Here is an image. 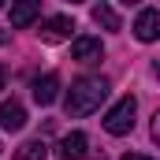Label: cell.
<instances>
[{
    "instance_id": "cell-8",
    "label": "cell",
    "mask_w": 160,
    "mask_h": 160,
    "mask_svg": "<svg viewBox=\"0 0 160 160\" xmlns=\"http://www.w3.org/2000/svg\"><path fill=\"white\" fill-rule=\"evenodd\" d=\"M56 97H60V78L56 75H45V78L34 82V101L38 104H52Z\"/></svg>"
},
{
    "instance_id": "cell-3",
    "label": "cell",
    "mask_w": 160,
    "mask_h": 160,
    "mask_svg": "<svg viewBox=\"0 0 160 160\" xmlns=\"http://www.w3.org/2000/svg\"><path fill=\"white\" fill-rule=\"evenodd\" d=\"M134 38L145 41V45L160 38V11L157 8H142V11H138V19H134Z\"/></svg>"
},
{
    "instance_id": "cell-9",
    "label": "cell",
    "mask_w": 160,
    "mask_h": 160,
    "mask_svg": "<svg viewBox=\"0 0 160 160\" xmlns=\"http://www.w3.org/2000/svg\"><path fill=\"white\" fill-rule=\"evenodd\" d=\"M38 15H41V8L34 4V0H22V4H11V26H19V30H22V26H30V22H34Z\"/></svg>"
},
{
    "instance_id": "cell-6",
    "label": "cell",
    "mask_w": 160,
    "mask_h": 160,
    "mask_svg": "<svg viewBox=\"0 0 160 160\" xmlns=\"http://www.w3.org/2000/svg\"><path fill=\"white\" fill-rule=\"evenodd\" d=\"M0 127L4 130H22L26 127V108L11 97V101H0Z\"/></svg>"
},
{
    "instance_id": "cell-4",
    "label": "cell",
    "mask_w": 160,
    "mask_h": 160,
    "mask_svg": "<svg viewBox=\"0 0 160 160\" xmlns=\"http://www.w3.org/2000/svg\"><path fill=\"white\" fill-rule=\"evenodd\" d=\"M71 30H75V22L67 19V15H48L45 22H41V41H48V45H56V41H67L71 38Z\"/></svg>"
},
{
    "instance_id": "cell-16",
    "label": "cell",
    "mask_w": 160,
    "mask_h": 160,
    "mask_svg": "<svg viewBox=\"0 0 160 160\" xmlns=\"http://www.w3.org/2000/svg\"><path fill=\"white\" fill-rule=\"evenodd\" d=\"M157 78H160V63H157Z\"/></svg>"
},
{
    "instance_id": "cell-15",
    "label": "cell",
    "mask_w": 160,
    "mask_h": 160,
    "mask_svg": "<svg viewBox=\"0 0 160 160\" xmlns=\"http://www.w3.org/2000/svg\"><path fill=\"white\" fill-rule=\"evenodd\" d=\"M0 89H4V67H0Z\"/></svg>"
},
{
    "instance_id": "cell-17",
    "label": "cell",
    "mask_w": 160,
    "mask_h": 160,
    "mask_svg": "<svg viewBox=\"0 0 160 160\" xmlns=\"http://www.w3.org/2000/svg\"><path fill=\"white\" fill-rule=\"evenodd\" d=\"M0 8H4V4H0Z\"/></svg>"
},
{
    "instance_id": "cell-10",
    "label": "cell",
    "mask_w": 160,
    "mask_h": 160,
    "mask_svg": "<svg viewBox=\"0 0 160 160\" xmlns=\"http://www.w3.org/2000/svg\"><path fill=\"white\" fill-rule=\"evenodd\" d=\"M15 160H48V145L34 138V142H22L19 149H15Z\"/></svg>"
},
{
    "instance_id": "cell-11",
    "label": "cell",
    "mask_w": 160,
    "mask_h": 160,
    "mask_svg": "<svg viewBox=\"0 0 160 160\" xmlns=\"http://www.w3.org/2000/svg\"><path fill=\"white\" fill-rule=\"evenodd\" d=\"M93 19H97L104 30H119V26H123L119 15H116V8H108V4H97V8H93Z\"/></svg>"
},
{
    "instance_id": "cell-5",
    "label": "cell",
    "mask_w": 160,
    "mask_h": 160,
    "mask_svg": "<svg viewBox=\"0 0 160 160\" xmlns=\"http://www.w3.org/2000/svg\"><path fill=\"white\" fill-rule=\"evenodd\" d=\"M104 56V45L97 38H75V45H71V60H78V63H97Z\"/></svg>"
},
{
    "instance_id": "cell-14",
    "label": "cell",
    "mask_w": 160,
    "mask_h": 160,
    "mask_svg": "<svg viewBox=\"0 0 160 160\" xmlns=\"http://www.w3.org/2000/svg\"><path fill=\"white\" fill-rule=\"evenodd\" d=\"M0 45H8V34H4V30H0Z\"/></svg>"
},
{
    "instance_id": "cell-12",
    "label": "cell",
    "mask_w": 160,
    "mask_h": 160,
    "mask_svg": "<svg viewBox=\"0 0 160 160\" xmlns=\"http://www.w3.org/2000/svg\"><path fill=\"white\" fill-rule=\"evenodd\" d=\"M153 138L160 142V108H157V116H153Z\"/></svg>"
},
{
    "instance_id": "cell-2",
    "label": "cell",
    "mask_w": 160,
    "mask_h": 160,
    "mask_svg": "<svg viewBox=\"0 0 160 160\" xmlns=\"http://www.w3.org/2000/svg\"><path fill=\"white\" fill-rule=\"evenodd\" d=\"M134 112H138V101H134V97H119V101L108 108V116H104L101 123H104L108 134L119 138V134H127V130H134Z\"/></svg>"
},
{
    "instance_id": "cell-1",
    "label": "cell",
    "mask_w": 160,
    "mask_h": 160,
    "mask_svg": "<svg viewBox=\"0 0 160 160\" xmlns=\"http://www.w3.org/2000/svg\"><path fill=\"white\" fill-rule=\"evenodd\" d=\"M104 97H108V78L89 75V78H78L75 86H71V93H67L63 108H67V116H71V119H82V116L97 112Z\"/></svg>"
},
{
    "instance_id": "cell-7",
    "label": "cell",
    "mask_w": 160,
    "mask_h": 160,
    "mask_svg": "<svg viewBox=\"0 0 160 160\" xmlns=\"http://www.w3.org/2000/svg\"><path fill=\"white\" fill-rule=\"evenodd\" d=\"M86 149H89V138L82 130H71L63 142H60V157L63 160H86Z\"/></svg>"
},
{
    "instance_id": "cell-13",
    "label": "cell",
    "mask_w": 160,
    "mask_h": 160,
    "mask_svg": "<svg viewBox=\"0 0 160 160\" xmlns=\"http://www.w3.org/2000/svg\"><path fill=\"white\" fill-rule=\"evenodd\" d=\"M123 160H153V157H145V153H123Z\"/></svg>"
}]
</instances>
